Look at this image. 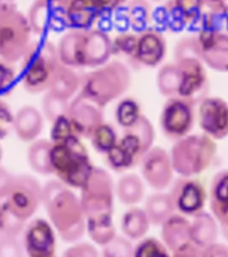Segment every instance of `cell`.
<instances>
[{
  "mask_svg": "<svg viewBox=\"0 0 228 257\" xmlns=\"http://www.w3.org/2000/svg\"><path fill=\"white\" fill-rule=\"evenodd\" d=\"M42 204L62 240L75 242L84 236L86 218L80 198L68 186L59 180L48 181L43 186Z\"/></svg>",
  "mask_w": 228,
  "mask_h": 257,
  "instance_id": "obj_1",
  "label": "cell"
},
{
  "mask_svg": "<svg viewBox=\"0 0 228 257\" xmlns=\"http://www.w3.org/2000/svg\"><path fill=\"white\" fill-rule=\"evenodd\" d=\"M132 83L130 70L120 60H112L94 68L81 79V95L101 108L118 99Z\"/></svg>",
  "mask_w": 228,
  "mask_h": 257,
  "instance_id": "obj_2",
  "label": "cell"
},
{
  "mask_svg": "<svg viewBox=\"0 0 228 257\" xmlns=\"http://www.w3.org/2000/svg\"><path fill=\"white\" fill-rule=\"evenodd\" d=\"M51 166L62 184L80 190L88 182L94 169L88 149L77 136L51 145Z\"/></svg>",
  "mask_w": 228,
  "mask_h": 257,
  "instance_id": "obj_3",
  "label": "cell"
},
{
  "mask_svg": "<svg viewBox=\"0 0 228 257\" xmlns=\"http://www.w3.org/2000/svg\"><path fill=\"white\" fill-rule=\"evenodd\" d=\"M155 137L156 133L152 122L141 115L136 123L124 128V134L118 142L105 154L106 164L117 173L130 170L140 165L142 157L153 148Z\"/></svg>",
  "mask_w": 228,
  "mask_h": 257,
  "instance_id": "obj_4",
  "label": "cell"
},
{
  "mask_svg": "<svg viewBox=\"0 0 228 257\" xmlns=\"http://www.w3.org/2000/svg\"><path fill=\"white\" fill-rule=\"evenodd\" d=\"M56 47L48 40L31 42L22 58V84L30 94L47 92L59 68Z\"/></svg>",
  "mask_w": 228,
  "mask_h": 257,
  "instance_id": "obj_5",
  "label": "cell"
},
{
  "mask_svg": "<svg viewBox=\"0 0 228 257\" xmlns=\"http://www.w3.org/2000/svg\"><path fill=\"white\" fill-rule=\"evenodd\" d=\"M216 153V142L201 133L176 141L169 156L175 173L180 177H196L213 164Z\"/></svg>",
  "mask_w": 228,
  "mask_h": 257,
  "instance_id": "obj_6",
  "label": "cell"
},
{
  "mask_svg": "<svg viewBox=\"0 0 228 257\" xmlns=\"http://www.w3.org/2000/svg\"><path fill=\"white\" fill-rule=\"evenodd\" d=\"M114 181L102 168L93 169L88 182L81 189V206L86 221L102 220L113 217Z\"/></svg>",
  "mask_w": 228,
  "mask_h": 257,
  "instance_id": "obj_7",
  "label": "cell"
},
{
  "mask_svg": "<svg viewBox=\"0 0 228 257\" xmlns=\"http://www.w3.org/2000/svg\"><path fill=\"white\" fill-rule=\"evenodd\" d=\"M32 31L27 18L16 11L0 19V59L15 63L22 60L31 43Z\"/></svg>",
  "mask_w": 228,
  "mask_h": 257,
  "instance_id": "obj_8",
  "label": "cell"
},
{
  "mask_svg": "<svg viewBox=\"0 0 228 257\" xmlns=\"http://www.w3.org/2000/svg\"><path fill=\"white\" fill-rule=\"evenodd\" d=\"M195 108L196 104L184 98H167L160 112V127L163 134L173 142L189 136L196 120Z\"/></svg>",
  "mask_w": 228,
  "mask_h": 257,
  "instance_id": "obj_9",
  "label": "cell"
},
{
  "mask_svg": "<svg viewBox=\"0 0 228 257\" xmlns=\"http://www.w3.org/2000/svg\"><path fill=\"white\" fill-rule=\"evenodd\" d=\"M179 70L177 96L197 104L209 95V79L205 66L196 56L175 60Z\"/></svg>",
  "mask_w": 228,
  "mask_h": 257,
  "instance_id": "obj_10",
  "label": "cell"
},
{
  "mask_svg": "<svg viewBox=\"0 0 228 257\" xmlns=\"http://www.w3.org/2000/svg\"><path fill=\"white\" fill-rule=\"evenodd\" d=\"M171 186V200L175 210L185 217H195L204 212L208 193L204 185L195 177H179Z\"/></svg>",
  "mask_w": 228,
  "mask_h": 257,
  "instance_id": "obj_11",
  "label": "cell"
},
{
  "mask_svg": "<svg viewBox=\"0 0 228 257\" xmlns=\"http://www.w3.org/2000/svg\"><path fill=\"white\" fill-rule=\"evenodd\" d=\"M42 185L32 176H15L4 202L18 216L27 220L42 204Z\"/></svg>",
  "mask_w": 228,
  "mask_h": 257,
  "instance_id": "obj_12",
  "label": "cell"
},
{
  "mask_svg": "<svg viewBox=\"0 0 228 257\" xmlns=\"http://www.w3.org/2000/svg\"><path fill=\"white\" fill-rule=\"evenodd\" d=\"M197 123L203 134L213 141L228 137V102L219 96H205L197 103Z\"/></svg>",
  "mask_w": 228,
  "mask_h": 257,
  "instance_id": "obj_13",
  "label": "cell"
},
{
  "mask_svg": "<svg viewBox=\"0 0 228 257\" xmlns=\"http://www.w3.org/2000/svg\"><path fill=\"white\" fill-rule=\"evenodd\" d=\"M142 181L157 192H163L173 182V170L171 156L165 149L153 146L140 161Z\"/></svg>",
  "mask_w": 228,
  "mask_h": 257,
  "instance_id": "obj_14",
  "label": "cell"
},
{
  "mask_svg": "<svg viewBox=\"0 0 228 257\" xmlns=\"http://www.w3.org/2000/svg\"><path fill=\"white\" fill-rule=\"evenodd\" d=\"M112 55V39L104 30L90 28L82 31L78 51L80 68L100 67L102 64L108 63Z\"/></svg>",
  "mask_w": 228,
  "mask_h": 257,
  "instance_id": "obj_15",
  "label": "cell"
},
{
  "mask_svg": "<svg viewBox=\"0 0 228 257\" xmlns=\"http://www.w3.org/2000/svg\"><path fill=\"white\" fill-rule=\"evenodd\" d=\"M55 7L56 19L62 22L63 27H71L72 30H90L100 18V12L93 0H60Z\"/></svg>",
  "mask_w": 228,
  "mask_h": 257,
  "instance_id": "obj_16",
  "label": "cell"
},
{
  "mask_svg": "<svg viewBox=\"0 0 228 257\" xmlns=\"http://www.w3.org/2000/svg\"><path fill=\"white\" fill-rule=\"evenodd\" d=\"M197 58L217 72H228V35L200 32L195 36Z\"/></svg>",
  "mask_w": 228,
  "mask_h": 257,
  "instance_id": "obj_17",
  "label": "cell"
},
{
  "mask_svg": "<svg viewBox=\"0 0 228 257\" xmlns=\"http://www.w3.org/2000/svg\"><path fill=\"white\" fill-rule=\"evenodd\" d=\"M67 116L74 134L80 138H89L94 128L104 122L102 108L81 94L68 104Z\"/></svg>",
  "mask_w": 228,
  "mask_h": 257,
  "instance_id": "obj_18",
  "label": "cell"
},
{
  "mask_svg": "<svg viewBox=\"0 0 228 257\" xmlns=\"http://www.w3.org/2000/svg\"><path fill=\"white\" fill-rule=\"evenodd\" d=\"M167 56V39L157 28H146L137 35V67L155 68Z\"/></svg>",
  "mask_w": 228,
  "mask_h": 257,
  "instance_id": "obj_19",
  "label": "cell"
},
{
  "mask_svg": "<svg viewBox=\"0 0 228 257\" xmlns=\"http://www.w3.org/2000/svg\"><path fill=\"white\" fill-rule=\"evenodd\" d=\"M55 233L47 221L36 218L24 232V249L28 257H55Z\"/></svg>",
  "mask_w": 228,
  "mask_h": 257,
  "instance_id": "obj_20",
  "label": "cell"
},
{
  "mask_svg": "<svg viewBox=\"0 0 228 257\" xmlns=\"http://www.w3.org/2000/svg\"><path fill=\"white\" fill-rule=\"evenodd\" d=\"M161 238L163 244L169 252H177L192 244L191 241V221L183 214H173L161 225Z\"/></svg>",
  "mask_w": 228,
  "mask_h": 257,
  "instance_id": "obj_21",
  "label": "cell"
},
{
  "mask_svg": "<svg viewBox=\"0 0 228 257\" xmlns=\"http://www.w3.org/2000/svg\"><path fill=\"white\" fill-rule=\"evenodd\" d=\"M208 201L211 213L219 226L228 224V169L213 176L209 185Z\"/></svg>",
  "mask_w": 228,
  "mask_h": 257,
  "instance_id": "obj_22",
  "label": "cell"
},
{
  "mask_svg": "<svg viewBox=\"0 0 228 257\" xmlns=\"http://www.w3.org/2000/svg\"><path fill=\"white\" fill-rule=\"evenodd\" d=\"M43 114L31 104H27L18 110L12 128L20 141L34 142L43 130Z\"/></svg>",
  "mask_w": 228,
  "mask_h": 257,
  "instance_id": "obj_23",
  "label": "cell"
},
{
  "mask_svg": "<svg viewBox=\"0 0 228 257\" xmlns=\"http://www.w3.org/2000/svg\"><path fill=\"white\" fill-rule=\"evenodd\" d=\"M191 221V241L195 246L204 249L217 242L219 224L211 213L201 212Z\"/></svg>",
  "mask_w": 228,
  "mask_h": 257,
  "instance_id": "obj_24",
  "label": "cell"
},
{
  "mask_svg": "<svg viewBox=\"0 0 228 257\" xmlns=\"http://www.w3.org/2000/svg\"><path fill=\"white\" fill-rule=\"evenodd\" d=\"M81 79H82V76L78 75L74 71V68L60 64L59 68L56 70L51 84H50L48 92H51L59 98H63V99L70 100L81 88Z\"/></svg>",
  "mask_w": 228,
  "mask_h": 257,
  "instance_id": "obj_25",
  "label": "cell"
},
{
  "mask_svg": "<svg viewBox=\"0 0 228 257\" xmlns=\"http://www.w3.org/2000/svg\"><path fill=\"white\" fill-rule=\"evenodd\" d=\"M144 210L150 221V225H156V226H161L169 217L176 213L169 193L164 192L150 194L146 198Z\"/></svg>",
  "mask_w": 228,
  "mask_h": 257,
  "instance_id": "obj_26",
  "label": "cell"
},
{
  "mask_svg": "<svg viewBox=\"0 0 228 257\" xmlns=\"http://www.w3.org/2000/svg\"><path fill=\"white\" fill-rule=\"evenodd\" d=\"M114 193L124 205L132 206V205L138 204L145 196L144 181L141 177L133 173L125 174L117 181Z\"/></svg>",
  "mask_w": 228,
  "mask_h": 257,
  "instance_id": "obj_27",
  "label": "cell"
},
{
  "mask_svg": "<svg viewBox=\"0 0 228 257\" xmlns=\"http://www.w3.org/2000/svg\"><path fill=\"white\" fill-rule=\"evenodd\" d=\"M51 141L35 140L28 148V165L38 174L42 176L54 174L51 166Z\"/></svg>",
  "mask_w": 228,
  "mask_h": 257,
  "instance_id": "obj_28",
  "label": "cell"
},
{
  "mask_svg": "<svg viewBox=\"0 0 228 257\" xmlns=\"http://www.w3.org/2000/svg\"><path fill=\"white\" fill-rule=\"evenodd\" d=\"M149 228H150V221H149L144 209H128L121 218V230L129 240L144 238Z\"/></svg>",
  "mask_w": 228,
  "mask_h": 257,
  "instance_id": "obj_29",
  "label": "cell"
},
{
  "mask_svg": "<svg viewBox=\"0 0 228 257\" xmlns=\"http://www.w3.org/2000/svg\"><path fill=\"white\" fill-rule=\"evenodd\" d=\"M152 7L148 0H128L125 8V18L128 26L134 31H144L152 22Z\"/></svg>",
  "mask_w": 228,
  "mask_h": 257,
  "instance_id": "obj_30",
  "label": "cell"
},
{
  "mask_svg": "<svg viewBox=\"0 0 228 257\" xmlns=\"http://www.w3.org/2000/svg\"><path fill=\"white\" fill-rule=\"evenodd\" d=\"M81 34H82V31H80V30H71V31L66 32L60 38L59 43L56 46L60 63L70 68H80L78 51H80Z\"/></svg>",
  "mask_w": 228,
  "mask_h": 257,
  "instance_id": "obj_31",
  "label": "cell"
},
{
  "mask_svg": "<svg viewBox=\"0 0 228 257\" xmlns=\"http://www.w3.org/2000/svg\"><path fill=\"white\" fill-rule=\"evenodd\" d=\"M200 32L213 35H228V6L208 10L200 18Z\"/></svg>",
  "mask_w": 228,
  "mask_h": 257,
  "instance_id": "obj_32",
  "label": "cell"
},
{
  "mask_svg": "<svg viewBox=\"0 0 228 257\" xmlns=\"http://www.w3.org/2000/svg\"><path fill=\"white\" fill-rule=\"evenodd\" d=\"M152 16H155V20L161 28H167L172 32H180L187 27V23L176 10L172 0H167Z\"/></svg>",
  "mask_w": 228,
  "mask_h": 257,
  "instance_id": "obj_33",
  "label": "cell"
},
{
  "mask_svg": "<svg viewBox=\"0 0 228 257\" xmlns=\"http://www.w3.org/2000/svg\"><path fill=\"white\" fill-rule=\"evenodd\" d=\"M142 115L140 103L132 96H125L117 103L116 110H114V116H116L117 123L120 127L128 128L132 124H134Z\"/></svg>",
  "mask_w": 228,
  "mask_h": 257,
  "instance_id": "obj_34",
  "label": "cell"
},
{
  "mask_svg": "<svg viewBox=\"0 0 228 257\" xmlns=\"http://www.w3.org/2000/svg\"><path fill=\"white\" fill-rule=\"evenodd\" d=\"M26 18H27L32 34H36V35L43 34L46 28L51 24L50 23V18H51L50 3L44 0H34Z\"/></svg>",
  "mask_w": 228,
  "mask_h": 257,
  "instance_id": "obj_35",
  "label": "cell"
},
{
  "mask_svg": "<svg viewBox=\"0 0 228 257\" xmlns=\"http://www.w3.org/2000/svg\"><path fill=\"white\" fill-rule=\"evenodd\" d=\"M157 88L161 95L171 98L177 96V87H179V70L175 62L165 63L159 68L157 72Z\"/></svg>",
  "mask_w": 228,
  "mask_h": 257,
  "instance_id": "obj_36",
  "label": "cell"
},
{
  "mask_svg": "<svg viewBox=\"0 0 228 257\" xmlns=\"http://www.w3.org/2000/svg\"><path fill=\"white\" fill-rule=\"evenodd\" d=\"M89 138L92 141L93 148L101 154H106L118 142V134L114 126L105 122L98 124Z\"/></svg>",
  "mask_w": 228,
  "mask_h": 257,
  "instance_id": "obj_37",
  "label": "cell"
},
{
  "mask_svg": "<svg viewBox=\"0 0 228 257\" xmlns=\"http://www.w3.org/2000/svg\"><path fill=\"white\" fill-rule=\"evenodd\" d=\"M137 35L132 32H122L112 40V54L120 55L128 60L130 66L137 67L136 64Z\"/></svg>",
  "mask_w": 228,
  "mask_h": 257,
  "instance_id": "obj_38",
  "label": "cell"
},
{
  "mask_svg": "<svg viewBox=\"0 0 228 257\" xmlns=\"http://www.w3.org/2000/svg\"><path fill=\"white\" fill-rule=\"evenodd\" d=\"M86 228L90 238H92L96 244L102 245L108 244L109 241L112 240L113 237H116V228L113 224L112 218H102V220L96 221H86Z\"/></svg>",
  "mask_w": 228,
  "mask_h": 257,
  "instance_id": "obj_39",
  "label": "cell"
},
{
  "mask_svg": "<svg viewBox=\"0 0 228 257\" xmlns=\"http://www.w3.org/2000/svg\"><path fill=\"white\" fill-rule=\"evenodd\" d=\"M26 220L18 216L6 202L0 205V232L2 234L16 237L23 232Z\"/></svg>",
  "mask_w": 228,
  "mask_h": 257,
  "instance_id": "obj_40",
  "label": "cell"
},
{
  "mask_svg": "<svg viewBox=\"0 0 228 257\" xmlns=\"http://www.w3.org/2000/svg\"><path fill=\"white\" fill-rule=\"evenodd\" d=\"M68 102L67 99L59 98V96L54 95L51 92H46L42 99V111L43 116L50 122H54L56 118L62 115H67L68 110Z\"/></svg>",
  "mask_w": 228,
  "mask_h": 257,
  "instance_id": "obj_41",
  "label": "cell"
},
{
  "mask_svg": "<svg viewBox=\"0 0 228 257\" xmlns=\"http://www.w3.org/2000/svg\"><path fill=\"white\" fill-rule=\"evenodd\" d=\"M133 257H172L168 248L155 237H146L133 249Z\"/></svg>",
  "mask_w": 228,
  "mask_h": 257,
  "instance_id": "obj_42",
  "label": "cell"
},
{
  "mask_svg": "<svg viewBox=\"0 0 228 257\" xmlns=\"http://www.w3.org/2000/svg\"><path fill=\"white\" fill-rule=\"evenodd\" d=\"M172 2L177 11L183 16L187 26L200 20L204 7L203 0H172Z\"/></svg>",
  "mask_w": 228,
  "mask_h": 257,
  "instance_id": "obj_43",
  "label": "cell"
},
{
  "mask_svg": "<svg viewBox=\"0 0 228 257\" xmlns=\"http://www.w3.org/2000/svg\"><path fill=\"white\" fill-rule=\"evenodd\" d=\"M133 249L134 248L129 238L116 236L104 245L102 257H133Z\"/></svg>",
  "mask_w": 228,
  "mask_h": 257,
  "instance_id": "obj_44",
  "label": "cell"
},
{
  "mask_svg": "<svg viewBox=\"0 0 228 257\" xmlns=\"http://www.w3.org/2000/svg\"><path fill=\"white\" fill-rule=\"evenodd\" d=\"M74 134V130L71 127V123L68 120L67 115H62L59 118H56L54 122H51V132H50V137H51L52 144H58V142H64L68 138H71Z\"/></svg>",
  "mask_w": 228,
  "mask_h": 257,
  "instance_id": "obj_45",
  "label": "cell"
},
{
  "mask_svg": "<svg viewBox=\"0 0 228 257\" xmlns=\"http://www.w3.org/2000/svg\"><path fill=\"white\" fill-rule=\"evenodd\" d=\"M0 257H24L23 248L16 237L0 236Z\"/></svg>",
  "mask_w": 228,
  "mask_h": 257,
  "instance_id": "obj_46",
  "label": "cell"
},
{
  "mask_svg": "<svg viewBox=\"0 0 228 257\" xmlns=\"http://www.w3.org/2000/svg\"><path fill=\"white\" fill-rule=\"evenodd\" d=\"M16 79V70L12 63L0 59V94H6L14 87Z\"/></svg>",
  "mask_w": 228,
  "mask_h": 257,
  "instance_id": "obj_47",
  "label": "cell"
},
{
  "mask_svg": "<svg viewBox=\"0 0 228 257\" xmlns=\"http://www.w3.org/2000/svg\"><path fill=\"white\" fill-rule=\"evenodd\" d=\"M14 118L15 114L7 102L0 99V140H4L11 133L14 127Z\"/></svg>",
  "mask_w": 228,
  "mask_h": 257,
  "instance_id": "obj_48",
  "label": "cell"
},
{
  "mask_svg": "<svg viewBox=\"0 0 228 257\" xmlns=\"http://www.w3.org/2000/svg\"><path fill=\"white\" fill-rule=\"evenodd\" d=\"M189 56H196V46H195V36H189V38H183L179 40L175 47V60L184 59Z\"/></svg>",
  "mask_w": 228,
  "mask_h": 257,
  "instance_id": "obj_49",
  "label": "cell"
},
{
  "mask_svg": "<svg viewBox=\"0 0 228 257\" xmlns=\"http://www.w3.org/2000/svg\"><path fill=\"white\" fill-rule=\"evenodd\" d=\"M62 257H100V253L92 244L82 242L66 249Z\"/></svg>",
  "mask_w": 228,
  "mask_h": 257,
  "instance_id": "obj_50",
  "label": "cell"
},
{
  "mask_svg": "<svg viewBox=\"0 0 228 257\" xmlns=\"http://www.w3.org/2000/svg\"><path fill=\"white\" fill-rule=\"evenodd\" d=\"M93 2L100 12V16H102L105 14H110L112 11H116L120 7H122L128 0H93Z\"/></svg>",
  "mask_w": 228,
  "mask_h": 257,
  "instance_id": "obj_51",
  "label": "cell"
},
{
  "mask_svg": "<svg viewBox=\"0 0 228 257\" xmlns=\"http://www.w3.org/2000/svg\"><path fill=\"white\" fill-rule=\"evenodd\" d=\"M201 257H228V245L219 242L211 244L201 249Z\"/></svg>",
  "mask_w": 228,
  "mask_h": 257,
  "instance_id": "obj_52",
  "label": "cell"
},
{
  "mask_svg": "<svg viewBox=\"0 0 228 257\" xmlns=\"http://www.w3.org/2000/svg\"><path fill=\"white\" fill-rule=\"evenodd\" d=\"M14 177L15 176H12L7 169L0 166V200L7 197L8 192L11 189L12 182H14Z\"/></svg>",
  "mask_w": 228,
  "mask_h": 257,
  "instance_id": "obj_53",
  "label": "cell"
},
{
  "mask_svg": "<svg viewBox=\"0 0 228 257\" xmlns=\"http://www.w3.org/2000/svg\"><path fill=\"white\" fill-rule=\"evenodd\" d=\"M172 257H201V249L193 244H189L185 248L173 253Z\"/></svg>",
  "mask_w": 228,
  "mask_h": 257,
  "instance_id": "obj_54",
  "label": "cell"
},
{
  "mask_svg": "<svg viewBox=\"0 0 228 257\" xmlns=\"http://www.w3.org/2000/svg\"><path fill=\"white\" fill-rule=\"evenodd\" d=\"M16 11V0H0V19Z\"/></svg>",
  "mask_w": 228,
  "mask_h": 257,
  "instance_id": "obj_55",
  "label": "cell"
},
{
  "mask_svg": "<svg viewBox=\"0 0 228 257\" xmlns=\"http://www.w3.org/2000/svg\"><path fill=\"white\" fill-rule=\"evenodd\" d=\"M203 4L208 10H216V8H221L227 6L228 0H203Z\"/></svg>",
  "mask_w": 228,
  "mask_h": 257,
  "instance_id": "obj_56",
  "label": "cell"
},
{
  "mask_svg": "<svg viewBox=\"0 0 228 257\" xmlns=\"http://www.w3.org/2000/svg\"><path fill=\"white\" fill-rule=\"evenodd\" d=\"M44 2H47V3H54V4H56V3H59L60 0H44Z\"/></svg>",
  "mask_w": 228,
  "mask_h": 257,
  "instance_id": "obj_57",
  "label": "cell"
},
{
  "mask_svg": "<svg viewBox=\"0 0 228 257\" xmlns=\"http://www.w3.org/2000/svg\"><path fill=\"white\" fill-rule=\"evenodd\" d=\"M2 158H3V149L0 146V162H2Z\"/></svg>",
  "mask_w": 228,
  "mask_h": 257,
  "instance_id": "obj_58",
  "label": "cell"
},
{
  "mask_svg": "<svg viewBox=\"0 0 228 257\" xmlns=\"http://www.w3.org/2000/svg\"><path fill=\"white\" fill-rule=\"evenodd\" d=\"M155 2H161V0H155Z\"/></svg>",
  "mask_w": 228,
  "mask_h": 257,
  "instance_id": "obj_59",
  "label": "cell"
},
{
  "mask_svg": "<svg viewBox=\"0 0 228 257\" xmlns=\"http://www.w3.org/2000/svg\"><path fill=\"white\" fill-rule=\"evenodd\" d=\"M227 6H228V4H227Z\"/></svg>",
  "mask_w": 228,
  "mask_h": 257,
  "instance_id": "obj_60",
  "label": "cell"
}]
</instances>
